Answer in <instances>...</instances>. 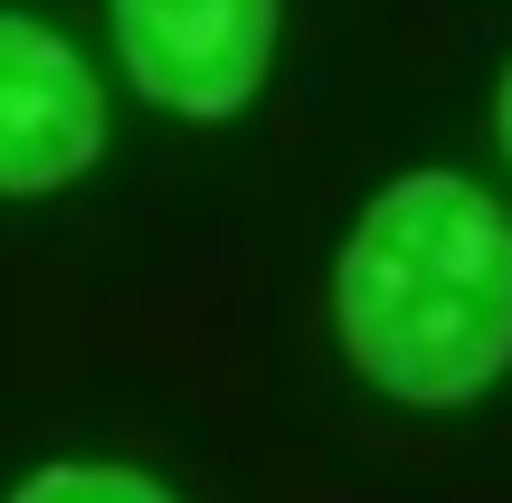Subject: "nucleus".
Wrapping results in <instances>:
<instances>
[{"mask_svg":"<svg viewBox=\"0 0 512 503\" xmlns=\"http://www.w3.org/2000/svg\"><path fill=\"white\" fill-rule=\"evenodd\" d=\"M351 371L399 409H465L512 371V219L465 171H408L332 266Z\"/></svg>","mask_w":512,"mask_h":503,"instance_id":"f257e3e1","label":"nucleus"},{"mask_svg":"<svg viewBox=\"0 0 512 503\" xmlns=\"http://www.w3.org/2000/svg\"><path fill=\"white\" fill-rule=\"evenodd\" d=\"M114 57L143 86V105L181 124H228L256 105L275 67V0H105Z\"/></svg>","mask_w":512,"mask_h":503,"instance_id":"f03ea898","label":"nucleus"},{"mask_svg":"<svg viewBox=\"0 0 512 503\" xmlns=\"http://www.w3.org/2000/svg\"><path fill=\"white\" fill-rule=\"evenodd\" d=\"M105 162V86L86 48L29 10H0V200H48Z\"/></svg>","mask_w":512,"mask_h":503,"instance_id":"7ed1b4c3","label":"nucleus"},{"mask_svg":"<svg viewBox=\"0 0 512 503\" xmlns=\"http://www.w3.org/2000/svg\"><path fill=\"white\" fill-rule=\"evenodd\" d=\"M10 503H181V494L152 485L143 466H95V456H67V466H38L29 485H10Z\"/></svg>","mask_w":512,"mask_h":503,"instance_id":"20e7f679","label":"nucleus"},{"mask_svg":"<svg viewBox=\"0 0 512 503\" xmlns=\"http://www.w3.org/2000/svg\"><path fill=\"white\" fill-rule=\"evenodd\" d=\"M494 143H503V162H512V67H503V86H494Z\"/></svg>","mask_w":512,"mask_h":503,"instance_id":"39448f33","label":"nucleus"}]
</instances>
